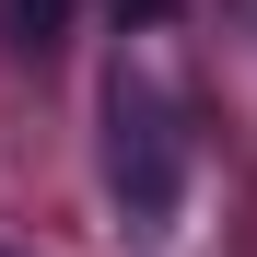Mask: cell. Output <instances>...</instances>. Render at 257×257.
Masks as SVG:
<instances>
[{"mask_svg": "<svg viewBox=\"0 0 257 257\" xmlns=\"http://www.w3.org/2000/svg\"><path fill=\"white\" fill-rule=\"evenodd\" d=\"M105 187H117V210L141 234H164L176 199H187V128H176V105H164L141 70L105 82Z\"/></svg>", "mask_w": 257, "mask_h": 257, "instance_id": "obj_1", "label": "cell"}, {"mask_svg": "<svg viewBox=\"0 0 257 257\" xmlns=\"http://www.w3.org/2000/svg\"><path fill=\"white\" fill-rule=\"evenodd\" d=\"M59 24H70V0H0V35L35 59V47H59Z\"/></svg>", "mask_w": 257, "mask_h": 257, "instance_id": "obj_2", "label": "cell"}, {"mask_svg": "<svg viewBox=\"0 0 257 257\" xmlns=\"http://www.w3.org/2000/svg\"><path fill=\"white\" fill-rule=\"evenodd\" d=\"M0 257H12V245H0Z\"/></svg>", "mask_w": 257, "mask_h": 257, "instance_id": "obj_3", "label": "cell"}]
</instances>
